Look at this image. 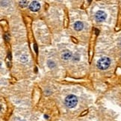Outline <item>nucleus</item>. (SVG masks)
<instances>
[{
  "mask_svg": "<svg viewBox=\"0 0 121 121\" xmlns=\"http://www.w3.org/2000/svg\"><path fill=\"white\" fill-rule=\"evenodd\" d=\"M77 102H78L77 97L75 95H73V94L68 95L66 98H65V100H64L65 105L69 108H74V107L77 105Z\"/></svg>",
  "mask_w": 121,
  "mask_h": 121,
  "instance_id": "obj_1",
  "label": "nucleus"
},
{
  "mask_svg": "<svg viewBox=\"0 0 121 121\" xmlns=\"http://www.w3.org/2000/svg\"><path fill=\"white\" fill-rule=\"evenodd\" d=\"M111 64V60L108 57H102L96 63V67H98L99 69L104 70L106 69L107 68H108V67Z\"/></svg>",
  "mask_w": 121,
  "mask_h": 121,
  "instance_id": "obj_2",
  "label": "nucleus"
},
{
  "mask_svg": "<svg viewBox=\"0 0 121 121\" xmlns=\"http://www.w3.org/2000/svg\"><path fill=\"white\" fill-rule=\"evenodd\" d=\"M106 13L103 11H98L95 14V18L97 22H103L106 19Z\"/></svg>",
  "mask_w": 121,
  "mask_h": 121,
  "instance_id": "obj_3",
  "label": "nucleus"
},
{
  "mask_svg": "<svg viewBox=\"0 0 121 121\" xmlns=\"http://www.w3.org/2000/svg\"><path fill=\"white\" fill-rule=\"evenodd\" d=\"M40 4L38 1H33L29 5V9L31 11L36 12L40 10Z\"/></svg>",
  "mask_w": 121,
  "mask_h": 121,
  "instance_id": "obj_4",
  "label": "nucleus"
},
{
  "mask_svg": "<svg viewBox=\"0 0 121 121\" xmlns=\"http://www.w3.org/2000/svg\"><path fill=\"white\" fill-rule=\"evenodd\" d=\"M84 28V25L83 23L80 21H77L74 23V29L76 31H81Z\"/></svg>",
  "mask_w": 121,
  "mask_h": 121,
  "instance_id": "obj_5",
  "label": "nucleus"
},
{
  "mask_svg": "<svg viewBox=\"0 0 121 121\" xmlns=\"http://www.w3.org/2000/svg\"><path fill=\"white\" fill-rule=\"evenodd\" d=\"M61 58L64 60H69L72 58V53L69 52H65L62 54Z\"/></svg>",
  "mask_w": 121,
  "mask_h": 121,
  "instance_id": "obj_6",
  "label": "nucleus"
},
{
  "mask_svg": "<svg viewBox=\"0 0 121 121\" xmlns=\"http://www.w3.org/2000/svg\"><path fill=\"white\" fill-rule=\"evenodd\" d=\"M20 5L22 7H26L28 5V1H20Z\"/></svg>",
  "mask_w": 121,
  "mask_h": 121,
  "instance_id": "obj_7",
  "label": "nucleus"
},
{
  "mask_svg": "<svg viewBox=\"0 0 121 121\" xmlns=\"http://www.w3.org/2000/svg\"><path fill=\"white\" fill-rule=\"evenodd\" d=\"M34 46H35V52H36V53H38V48H37V46H36V44H34Z\"/></svg>",
  "mask_w": 121,
  "mask_h": 121,
  "instance_id": "obj_8",
  "label": "nucleus"
},
{
  "mask_svg": "<svg viewBox=\"0 0 121 121\" xmlns=\"http://www.w3.org/2000/svg\"><path fill=\"white\" fill-rule=\"evenodd\" d=\"M87 112V111H85V112H84L83 114H81V116H83L84 114H86Z\"/></svg>",
  "mask_w": 121,
  "mask_h": 121,
  "instance_id": "obj_9",
  "label": "nucleus"
}]
</instances>
